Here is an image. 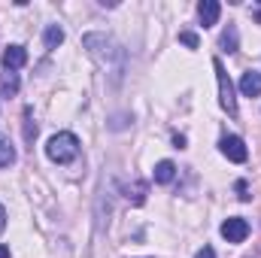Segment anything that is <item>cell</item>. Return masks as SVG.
<instances>
[{
  "label": "cell",
  "mask_w": 261,
  "mask_h": 258,
  "mask_svg": "<svg viewBox=\"0 0 261 258\" xmlns=\"http://www.w3.org/2000/svg\"><path fill=\"white\" fill-rule=\"evenodd\" d=\"M252 12H255V21H258V24H261V6H255Z\"/></svg>",
  "instance_id": "22"
},
{
  "label": "cell",
  "mask_w": 261,
  "mask_h": 258,
  "mask_svg": "<svg viewBox=\"0 0 261 258\" xmlns=\"http://www.w3.org/2000/svg\"><path fill=\"white\" fill-rule=\"evenodd\" d=\"M46 155H49L55 164H70V161L79 155V137L70 134V131L55 134V137L46 143Z\"/></svg>",
  "instance_id": "2"
},
{
  "label": "cell",
  "mask_w": 261,
  "mask_h": 258,
  "mask_svg": "<svg viewBox=\"0 0 261 258\" xmlns=\"http://www.w3.org/2000/svg\"><path fill=\"white\" fill-rule=\"evenodd\" d=\"M3 231H6V210L0 207V234H3Z\"/></svg>",
  "instance_id": "20"
},
{
  "label": "cell",
  "mask_w": 261,
  "mask_h": 258,
  "mask_svg": "<svg viewBox=\"0 0 261 258\" xmlns=\"http://www.w3.org/2000/svg\"><path fill=\"white\" fill-rule=\"evenodd\" d=\"M0 258H9V246H3V243H0Z\"/></svg>",
  "instance_id": "21"
},
{
  "label": "cell",
  "mask_w": 261,
  "mask_h": 258,
  "mask_svg": "<svg viewBox=\"0 0 261 258\" xmlns=\"http://www.w3.org/2000/svg\"><path fill=\"white\" fill-rule=\"evenodd\" d=\"M195 258H216V252H213V246H203V249H200Z\"/></svg>",
  "instance_id": "18"
},
{
  "label": "cell",
  "mask_w": 261,
  "mask_h": 258,
  "mask_svg": "<svg viewBox=\"0 0 261 258\" xmlns=\"http://www.w3.org/2000/svg\"><path fill=\"white\" fill-rule=\"evenodd\" d=\"M43 40H46V49H58V46L64 43V31H61L58 24H49V28H46V37H43Z\"/></svg>",
  "instance_id": "13"
},
{
  "label": "cell",
  "mask_w": 261,
  "mask_h": 258,
  "mask_svg": "<svg viewBox=\"0 0 261 258\" xmlns=\"http://www.w3.org/2000/svg\"><path fill=\"white\" fill-rule=\"evenodd\" d=\"M28 64V52H24V46H9L6 52H3V67L6 70H18V67H24Z\"/></svg>",
  "instance_id": "7"
},
{
  "label": "cell",
  "mask_w": 261,
  "mask_h": 258,
  "mask_svg": "<svg viewBox=\"0 0 261 258\" xmlns=\"http://www.w3.org/2000/svg\"><path fill=\"white\" fill-rule=\"evenodd\" d=\"M213 70H216V82H219V104L228 116H237V97H234V82L228 76V70L222 64V58H213Z\"/></svg>",
  "instance_id": "3"
},
{
  "label": "cell",
  "mask_w": 261,
  "mask_h": 258,
  "mask_svg": "<svg viewBox=\"0 0 261 258\" xmlns=\"http://www.w3.org/2000/svg\"><path fill=\"white\" fill-rule=\"evenodd\" d=\"M222 237H225L228 243H243V240L249 237V222L240 219V216L225 219V222H222Z\"/></svg>",
  "instance_id": "5"
},
{
  "label": "cell",
  "mask_w": 261,
  "mask_h": 258,
  "mask_svg": "<svg viewBox=\"0 0 261 258\" xmlns=\"http://www.w3.org/2000/svg\"><path fill=\"white\" fill-rule=\"evenodd\" d=\"M3 97H15L18 94V73H12V70H6L3 73Z\"/></svg>",
  "instance_id": "14"
},
{
  "label": "cell",
  "mask_w": 261,
  "mask_h": 258,
  "mask_svg": "<svg viewBox=\"0 0 261 258\" xmlns=\"http://www.w3.org/2000/svg\"><path fill=\"white\" fill-rule=\"evenodd\" d=\"M179 43H186L189 49H197V46H200L197 34H192V31H179Z\"/></svg>",
  "instance_id": "16"
},
{
  "label": "cell",
  "mask_w": 261,
  "mask_h": 258,
  "mask_svg": "<svg viewBox=\"0 0 261 258\" xmlns=\"http://www.w3.org/2000/svg\"><path fill=\"white\" fill-rule=\"evenodd\" d=\"M82 46L88 49V55L103 67L116 82L122 79L125 64H128V55H125V49H122L110 34H85V37H82Z\"/></svg>",
  "instance_id": "1"
},
{
  "label": "cell",
  "mask_w": 261,
  "mask_h": 258,
  "mask_svg": "<svg viewBox=\"0 0 261 258\" xmlns=\"http://www.w3.org/2000/svg\"><path fill=\"white\" fill-rule=\"evenodd\" d=\"M152 176H155L158 186H170V183L176 179V164H173V161H158Z\"/></svg>",
  "instance_id": "11"
},
{
  "label": "cell",
  "mask_w": 261,
  "mask_h": 258,
  "mask_svg": "<svg viewBox=\"0 0 261 258\" xmlns=\"http://www.w3.org/2000/svg\"><path fill=\"white\" fill-rule=\"evenodd\" d=\"M173 146H176V149H186V137H182V134H173Z\"/></svg>",
  "instance_id": "19"
},
{
  "label": "cell",
  "mask_w": 261,
  "mask_h": 258,
  "mask_svg": "<svg viewBox=\"0 0 261 258\" xmlns=\"http://www.w3.org/2000/svg\"><path fill=\"white\" fill-rule=\"evenodd\" d=\"M219 46H222V52H228V55H234V52L240 49V34H237V24H228V28L222 31Z\"/></svg>",
  "instance_id": "10"
},
{
  "label": "cell",
  "mask_w": 261,
  "mask_h": 258,
  "mask_svg": "<svg viewBox=\"0 0 261 258\" xmlns=\"http://www.w3.org/2000/svg\"><path fill=\"white\" fill-rule=\"evenodd\" d=\"M219 149H222V155H225L228 161H234V164H243V161L249 158L246 143H243L237 134H225V137L219 140Z\"/></svg>",
  "instance_id": "4"
},
{
  "label": "cell",
  "mask_w": 261,
  "mask_h": 258,
  "mask_svg": "<svg viewBox=\"0 0 261 258\" xmlns=\"http://www.w3.org/2000/svg\"><path fill=\"white\" fill-rule=\"evenodd\" d=\"M122 192H125V197H128L130 207H143V203H146V194H149V186H146L143 179H137L134 186H125Z\"/></svg>",
  "instance_id": "9"
},
{
  "label": "cell",
  "mask_w": 261,
  "mask_h": 258,
  "mask_svg": "<svg viewBox=\"0 0 261 258\" xmlns=\"http://www.w3.org/2000/svg\"><path fill=\"white\" fill-rule=\"evenodd\" d=\"M219 12H222L219 0H200V3H197V15H200V24H203V28H213V24L219 21Z\"/></svg>",
  "instance_id": "6"
},
{
  "label": "cell",
  "mask_w": 261,
  "mask_h": 258,
  "mask_svg": "<svg viewBox=\"0 0 261 258\" xmlns=\"http://www.w3.org/2000/svg\"><path fill=\"white\" fill-rule=\"evenodd\" d=\"M240 91H243L246 97H258V94H261V73L246 70V73L240 76Z\"/></svg>",
  "instance_id": "8"
},
{
  "label": "cell",
  "mask_w": 261,
  "mask_h": 258,
  "mask_svg": "<svg viewBox=\"0 0 261 258\" xmlns=\"http://www.w3.org/2000/svg\"><path fill=\"white\" fill-rule=\"evenodd\" d=\"M237 197H240V200H249V197H252V194H249V186H246L243 179L237 183Z\"/></svg>",
  "instance_id": "17"
},
{
  "label": "cell",
  "mask_w": 261,
  "mask_h": 258,
  "mask_svg": "<svg viewBox=\"0 0 261 258\" xmlns=\"http://www.w3.org/2000/svg\"><path fill=\"white\" fill-rule=\"evenodd\" d=\"M12 161H15V149H12L9 137H6V134H0V167H9Z\"/></svg>",
  "instance_id": "12"
},
{
  "label": "cell",
  "mask_w": 261,
  "mask_h": 258,
  "mask_svg": "<svg viewBox=\"0 0 261 258\" xmlns=\"http://www.w3.org/2000/svg\"><path fill=\"white\" fill-rule=\"evenodd\" d=\"M34 140H37V125H34V110L28 107L24 110V143L34 146Z\"/></svg>",
  "instance_id": "15"
}]
</instances>
